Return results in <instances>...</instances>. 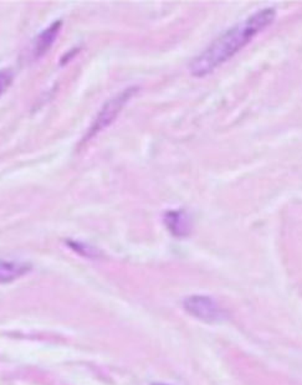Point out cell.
<instances>
[{"label": "cell", "instance_id": "cell-6", "mask_svg": "<svg viewBox=\"0 0 302 385\" xmlns=\"http://www.w3.org/2000/svg\"><path fill=\"white\" fill-rule=\"evenodd\" d=\"M61 21H55L54 24L49 26L48 29H45L41 34L38 36V39L35 40L34 53L36 56L44 55L51 45L54 44L55 40L59 35L60 29H61Z\"/></svg>", "mask_w": 302, "mask_h": 385}, {"label": "cell", "instance_id": "cell-7", "mask_svg": "<svg viewBox=\"0 0 302 385\" xmlns=\"http://www.w3.org/2000/svg\"><path fill=\"white\" fill-rule=\"evenodd\" d=\"M13 83V75L8 70L0 71V96L5 93V90L9 88Z\"/></svg>", "mask_w": 302, "mask_h": 385}, {"label": "cell", "instance_id": "cell-2", "mask_svg": "<svg viewBox=\"0 0 302 385\" xmlns=\"http://www.w3.org/2000/svg\"><path fill=\"white\" fill-rule=\"evenodd\" d=\"M136 88H126L121 93L116 95L115 97L108 100V102L105 103L103 107L100 110L96 118L93 120V123L91 125V127L88 128L83 141H90L93 137L96 136L98 133L110 126L118 118L123 107L126 106V103L136 95Z\"/></svg>", "mask_w": 302, "mask_h": 385}, {"label": "cell", "instance_id": "cell-1", "mask_svg": "<svg viewBox=\"0 0 302 385\" xmlns=\"http://www.w3.org/2000/svg\"><path fill=\"white\" fill-rule=\"evenodd\" d=\"M276 10L273 6L255 11L246 19L217 36L200 54L190 61L189 71L195 78H204L233 59L251 40L273 24Z\"/></svg>", "mask_w": 302, "mask_h": 385}, {"label": "cell", "instance_id": "cell-4", "mask_svg": "<svg viewBox=\"0 0 302 385\" xmlns=\"http://www.w3.org/2000/svg\"><path fill=\"white\" fill-rule=\"evenodd\" d=\"M31 271V265L23 261L0 258V283H13Z\"/></svg>", "mask_w": 302, "mask_h": 385}, {"label": "cell", "instance_id": "cell-5", "mask_svg": "<svg viewBox=\"0 0 302 385\" xmlns=\"http://www.w3.org/2000/svg\"><path fill=\"white\" fill-rule=\"evenodd\" d=\"M165 223L172 234L179 236V238L189 234L190 228H192L189 215L187 214L184 210L167 211L165 215Z\"/></svg>", "mask_w": 302, "mask_h": 385}, {"label": "cell", "instance_id": "cell-3", "mask_svg": "<svg viewBox=\"0 0 302 385\" xmlns=\"http://www.w3.org/2000/svg\"><path fill=\"white\" fill-rule=\"evenodd\" d=\"M184 310L193 317L204 322H219L225 317L224 310L209 296L195 295L185 298Z\"/></svg>", "mask_w": 302, "mask_h": 385}, {"label": "cell", "instance_id": "cell-8", "mask_svg": "<svg viewBox=\"0 0 302 385\" xmlns=\"http://www.w3.org/2000/svg\"><path fill=\"white\" fill-rule=\"evenodd\" d=\"M152 385H170V384H165V383H155V384Z\"/></svg>", "mask_w": 302, "mask_h": 385}]
</instances>
